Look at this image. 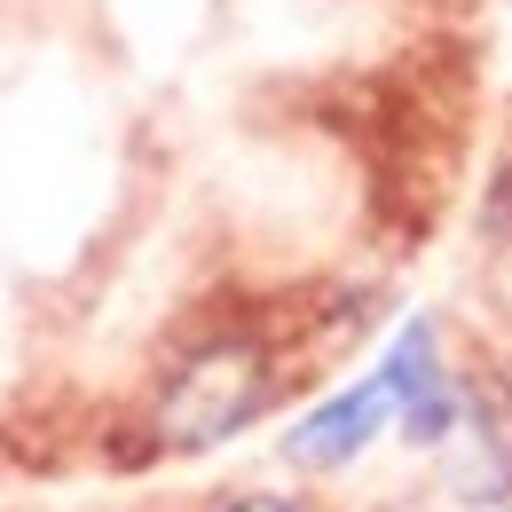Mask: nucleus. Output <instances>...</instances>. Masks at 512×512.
Here are the masks:
<instances>
[{
	"mask_svg": "<svg viewBox=\"0 0 512 512\" xmlns=\"http://www.w3.org/2000/svg\"><path fill=\"white\" fill-rule=\"evenodd\" d=\"M268 394H276L268 347L245 339V331H221V339L190 347V355L166 371L158 402H150V442L174 449V457H197V449L245 434L260 410H268Z\"/></svg>",
	"mask_w": 512,
	"mask_h": 512,
	"instance_id": "nucleus-1",
	"label": "nucleus"
},
{
	"mask_svg": "<svg viewBox=\"0 0 512 512\" xmlns=\"http://www.w3.org/2000/svg\"><path fill=\"white\" fill-rule=\"evenodd\" d=\"M449 489L465 505H505L512 497V379H473L457 394V426H449Z\"/></svg>",
	"mask_w": 512,
	"mask_h": 512,
	"instance_id": "nucleus-2",
	"label": "nucleus"
},
{
	"mask_svg": "<svg viewBox=\"0 0 512 512\" xmlns=\"http://www.w3.org/2000/svg\"><path fill=\"white\" fill-rule=\"evenodd\" d=\"M379 386H386L394 426H402L418 449L449 442V426H457V379H449L442 355H434V323L426 316L394 331V347H386V363H379Z\"/></svg>",
	"mask_w": 512,
	"mask_h": 512,
	"instance_id": "nucleus-3",
	"label": "nucleus"
},
{
	"mask_svg": "<svg viewBox=\"0 0 512 512\" xmlns=\"http://www.w3.org/2000/svg\"><path fill=\"white\" fill-rule=\"evenodd\" d=\"M386 418H394V410H386V386L363 379V386H347V394H331V402H316L308 418H292L284 457H292L300 473H339V465H355L363 449L379 442Z\"/></svg>",
	"mask_w": 512,
	"mask_h": 512,
	"instance_id": "nucleus-4",
	"label": "nucleus"
},
{
	"mask_svg": "<svg viewBox=\"0 0 512 512\" xmlns=\"http://www.w3.org/2000/svg\"><path fill=\"white\" fill-rule=\"evenodd\" d=\"M481 229H489L497 245H512V158L497 166V182H489V205H481Z\"/></svg>",
	"mask_w": 512,
	"mask_h": 512,
	"instance_id": "nucleus-5",
	"label": "nucleus"
},
{
	"mask_svg": "<svg viewBox=\"0 0 512 512\" xmlns=\"http://www.w3.org/2000/svg\"><path fill=\"white\" fill-rule=\"evenodd\" d=\"M213 512H308L300 497H229V505H213Z\"/></svg>",
	"mask_w": 512,
	"mask_h": 512,
	"instance_id": "nucleus-6",
	"label": "nucleus"
}]
</instances>
